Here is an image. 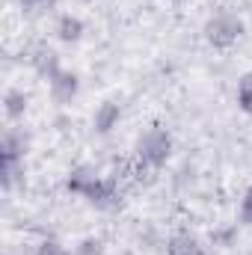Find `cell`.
Wrapping results in <instances>:
<instances>
[{
  "label": "cell",
  "instance_id": "6da1fadb",
  "mask_svg": "<svg viewBox=\"0 0 252 255\" xmlns=\"http://www.w3.org/2000/svg\"><path fill=\"white\" fill-rule=\"evenodd\" d=\"M244 30H247V27H244V18H241L238 12H232V9H217L214 15H208V21H205V27H202V36H205V42H208L211 48L226 51V48H232V45L241 42Z\"/></svg>",
  "mask_w": 252,
  "mask_h": 255
},
{
  "label": "cell",
  "instance_id": "7a4b0ae2",
  "mask_svg": "<svg viewBox=\"0 0 252 255\" xmlns=\"http://www.w3.org/2000/svg\"><path fill=\"white\" fill-rule=\"evenodd\" d=\"M133 151H136V157H139L142 166L160 169V166L172 157V133H169L166 128H160V125L145 128V130L136 136Z\"/></svg>",
  "mask_w": 252,
  "mask_h": 255
},
{
  "label": "cell",
  "instance_id": "3957f363",
  "mask_svg": "<svg viewBox=\"0 0 252 255\" xmlns=\"http://www.w3.org/2000/svg\"><path fill=\"white\" fill-rule=\"evenodd\" d=\"M95 211H116V208H122V196H119V187H116V181L113 178H98L95 181V187L83 196Z\"/></svg>",
  "mask_w": 252,
  "mask_h": 255
},
{
  "label": "cell",
  "instance_id": "277c9868",
  "mask_svg": "<svg viewBox=\"0 0 252 255\" xmlns=\"http://www.w3.org/2000/svg\"><path fill=\"white\" fill-rule=\"evenodd\" d=\"M48 89H51V98L57 104H71L80 92V77L68 68H60L51 80H48Z\"/></svg>",
  "mask_w": 252,
  "mask_h": 255
},
{
  "label": "cell",
  "instance_id": "5b68a950",
  "mask_svg": "<svg viewBox=\"0 0 252 255\" xmlns=\"http://www.w3.org/2000/svg\"><path fill=\"white\" fill-rule=\"evenodd\" d=\"M30 65H33V71L39 74V77H45V80H51L63 65H60V54L51 48V45H39L36 51H33V57H30Z\"/></svg>",
  "mask_w": 252,
  "mask_h": 255
},
{
  "label": "cell",
  "instance_id": "8992f818",
  "mask_svg": "<svg viewBox=\"0 0 252 255\" xmlns=\"http://www.w3.org/2000/svg\"><path fill=\"white\" fill-rule=\"evenodd\" d=\"M83 33H86V24H83L77 15H71V12H63V15L57 18V24H54V36H57L63 45H77V42L83 39Z\"/></svg>",
  "mask_w": 252,
  "mask_h": 255
},
{
  "label": "cell",
  "instance_id": "52a82bcc",
  "mask_svg": "<svg viewBox=\"0 0 252 255\" xmlns=\"http://www.w3.org/2000/svg\"><path fill=\"white\" fill-rule=\"evenodd\" d=\"M101 175H98V169L95 166H89V163H80V166H74L71 172H68V178H65V187L71 193H77L80 199L86 196V193L95 187V181H98Z\"/></svg>",
  "mask_w": 252,
  "mask_h": 255
},
{
  "label": "cell",
  "instance_id": "ba28073f",
  "mask_svg": "<svg viewBox=\"0 0 252 255\" xmlns=\"http://www.w3.org/2000/svg\"><path fill=\"white\" fill-rule=\"evenodd\" d=\"M119 119H122V104L104 101V104H98V110H95V116H92V128H95V133L107 136L113 128L119 125Z\"/></svg>",
  "mask_w": 252,
  "mask_h": 255
},
{
  "label": "cell",
  "instance_id": "9c48e42d",
  "mask_svg": "<svg viewBox=\"0 0 252 255\" xmlns=\"http://www.w3.org/2000/svg\"><path fill=\"white\" fill-rule=\"evenodd\" d=\"M208 250L199 244V238H193L187 232L181 235H172L169 244H166V255H205Z\"/></svg>",
  "mask_w": 252,
  "mask_h": 255
},
{
  "label": "cell",
  "instance_id": "30bf717a",
  "mask_svg": "<svg viewBox=\"0 0 252 255\" xmlns=\"http://www.w3.org/2000/svg\"><path fill=\"white\" fill-rule=\"evenodd\" d=\"M3 113L9 116V119H21L24 113H27V95H24V89H6L3 92Z\"/></svg>",
  "mask_w": 252,
  "mask_h": 255
},
{
  "label": "cell",
  "instance_id": "8fae6325",
  "mask_svg": "<svg viewBox=\"0 0 252 255\" xmlns=\"http://www.w3.org/2000/svg\"><path fill=\"white\" fill-rule=\"evenodd\" d=\"M24 148H27L24 133H18V130L3 133V160H24Z\"/></svg>",
  "mask_w": 252,
  "mask_h": 255
},
{
  "label": "cell",
  "instance_id": "7c38bea8",
  "mask_svg": "<svg viewBox=\"0 0 252 255\" xmlns=\"http://www.w3.org/2000/svg\"><path fill=\"white\" fill-rule=\"evenodd\" d=\"M238 107L252 116V71H247L241 80H238Z\"/></svg>",
  "mask_w": 252,
  "mask_h": 255
},
{
  "label": "cell",
  "instance_id": "4fadbf2b",
  "mask_svg": "<svg viewBox=\"0 0 252 255\" xmlns=\"http://www.w3.org/2000/svg\"><path fill=\"white\" fill-rule=\"evenodd\" d=\"M15 3L24 15H42V12H51L57 6V0H15Z\"/></svg>",
  "mask_w": 252,
  "mask_h": 255
},
{
  "label": "cell",
  "instance_id": "5bb4252c",
  "mask_svg": "<svg viewBox=\"0 0 252 255\" xmlns=\"http://www.w3.org/2000/svg\"><path fill=\"white\" fill-rule=\"evenodd\" d=\"M71 255H104V241L101 238H83L71 250Z\"/></svg>",
  "mask_w": 252,
  "mask_h": 255
},
{
  "label": "cell",
  "instance_id": "9a60e30c",
  "mask_svg": "<svg viewBox=\"0 0 252 255\" xmlns=\"http://www.w3.org/2000/svg\"><path fill=\"white\" fill-rule=\"evenodd\" d=\"M33 255H71V253L65 250L57 238H45V241L36 247V253H33Z\"/></svg>",
  "mask_w": 252,
  "mask_h": 255
},
{
  "label": "cell",
  "instance_id": "2e32d148",
  "mask_svg": "<svg viewBox=\"0 0 252 255\" xmlns=\"http://www.w3.org/2000/svg\"><path fill=\"white\" fill-rule=\"evenodd\" d=\"M241 223L252 226V184H250V190L244 193V199H241Z\"/></svg>",
  "mask_w": 252,
  "mask_h": 255
},
{
  "label": "cell",
  "instance_id": "e0dca14e",
  "mask_svg": "<svg viewBox=\"0 0 252 255\" xmlns=\"http://www.w3.org/2000/svg\"><path fill=\"white\" fill-rule=\"evenodd\" d=\"M175 3H181V0H175Z\"/></svg>",
  "mask_w": 252,
  "mask_h": 255
},
{
  "label": "cell",
  "instance_id": "ac0fdd59",
  "mask_svg": "<svg viewBox=\"0 0 252 255\" xmlns=\"http://www.w3.org/2000/svg\"><path fill=\"white\" fill-rule=\"evenodd\" d=\"M86 3H89V0H86Z\"/></svg>",
  "mask_w": 252,
  "mask_h": 255
},
{
  "label": "cell",
  "instance_id": "d6986e66",
  "mask_svg": "<svg viewBox=\"0 0 252 255\" xmlns=\"http://www.w3.org/2000/svg\"><path fill=\"white\" fill-rule=\"evenodd\" d=\"M205 255H208V253H205Z\"/></svg>",
  "mask_w": 252,
  "mask_h": 255
}]
</instances>
